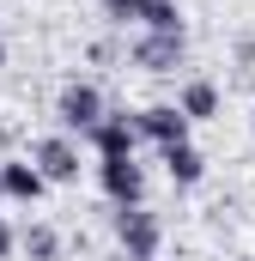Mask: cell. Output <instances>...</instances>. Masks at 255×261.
Masks as SVG:
<instances>
[{"label":"cell","instance_id":"cell-1","mask_svg":"<svg viewBox=\"0 0 255 261\" xmlns=\"http://www.w3.org/2000/svg\"><path fill=\"white\" fill-rule=\"evenodd\" d=\"M110 231H116V243H122L128 261L158 255V243H164V219H158L152 206H116V213H110Z\"/></svg>","mask_w":255,"mask_h":261},{"label":"cell","instance_id":"cell-2","mask_svg":"<svg viewBox=\"0 0 255 261\" xmlns=\"http://www.w3.org/2000/svg\"><path fill=\"white\" fill-rule=\"evenodd\" d=\"M104 116H110V103H104V91H97L91 79H67V85H61V97H55L61 134H91Z\"/></svg>","mask_w":255,"mask_h":261},{"label":"cell","instance_id":"cell-3","mask_svg":"<svg viewBox=\"0 0 255 261\" xmlns=\"http://www.w3.org/2000/svg\"><path fill=\"white\" fill-rule=\"evenodd\" d=\"M128 61L140 73H176L189 61V31H140L128 43Z\"/></svg>","mask_w":255,"mask_h":261},{"label":"cell","instance_id":"cell-4","mask_svg":"<svg viewBox=\"0 0 255 261\" xmlns=\"http://www.w3.org/2000/svg\"><path fill=\"white\" fill-rule=\"evenodd\" d=\"M97 189L110 206H146V164L140 158H97Z\"/></svg>","mask_w":255,"mask_h":261},{"label":"cell","instance_id":"cell-5","mask_svg":"<svg viewBox=\"0 0 255 261\" xmlns=\"http://www.w3.org/2000/svg\"><path fill=\"white\" fill-rule=\"evenodd\" d=\"M31 164L49 176V189H73L79 182V146H73V134H43L37 146H31Z\"/></svg>","mask_w":255,"mask_h":261},{"label":"cell","instance_id":"cell-6","mask_svg":"<svg viewBox=\"0 0 255 261\" xmlns=\"http://www.w3.org/2000/svg\"><path fill=\"white\" fill-rule=\"evenodd\" d=\"M134 128H140V140H152V146L164 152V146H183L194 122L176 110V103H146V110H134Z\"/></svg>","mask_w":255,"mask_h":261},{"label":"cell","instance_id":"cell-7","mask_svg":"<svg viewBox=\"0 0 255 261\" xmlns=\"http://www.w3.org/2000/svg\"><path fill=\"white\" fill-rule=\"evenodd\" d=\"M85 140H91L97 158H140V128H134V116H116V110L85 134Z\"/></svg>","mask_w":255,"mask_h":261},{"label":"cell","instance_id":"cell-8","mask_svg":"<svg viewBox=\"0 0 255 261\" xmlns=\"http://www.w3.org/2000/svg\"><path fill=\"white\" fill-rule=\"evenodd\" d=\"M0 189H6V200H18V206H37V200L49 195V176L31 164V158H0Z\"/></svg>","mask_w":255,"mask_h":261},{"label":"cell","instance_id":"cell-9","mask_svg":"<svg viewBox=\"0 0 255 261\" xmlns=\"http://www.w3.org/2000/svg\"><path fill=\"white\" fill-rule=\"evenodd\" d=\"M219 79H207V73H194V79H183V91H176V110L189 116V122H213L219 116Z\"/></svg>","mask_w":255,"mask_h":261},{"label":"cell","instance_id":"cell-10","mask_svg":"<svg viewBox=\"0 0 255 261\" xmlns=\"http://www.w3.org/2000/svg\"><path fill=\"white\" fill-rule=\"evenodd\" d=\"M158 164H164V176H170L176 189H194V182L207 176V158H200V146H194V140H183V146H164V152H158Z\"/></svg>","mask_w":255,"mask_h":261},{"label":"cell","instance_id":"cell-11","mask_svg":"<svg viewBox=\"0 0 255 261\" xmlns=\"http://www.w3.org/2000/svg\"><path fill=\"white\" fill-rule=\"evenodd\" d=\"M18 255H31V261H61L67 243H61V231H55L49 219H31V225L18 231Z\"/></svg>","mask_w":255,"mask_h":261},{"label":"cell","instance_id":"cell-12","mask_svg":"<svg viewBox=\"0 0 255 261\" xmlns=\"http://www.w3.org/2000/svg\"><path fill=\"white\" fill-rule=\"evenodd\" d=\"M140 31H183V6H176V0H158V6L146 12Z\"/></svg>","mask_w":255,"mask_h":261},{"label":"cell","instance_id":"cell-13","mask_svg":"<svg viewBox=\"0 0 255 261\" xmlns=\"http://www.w3.org/2000/svg\"><path fill=\"white\" fill-rule=\"evenodd\" d=\"M152 6H158V0H104V12H110V18H140V24H146V12H152Z\"/></svg>","mask_w":255,"mask_h":261},{"label":"cell","instance_id":"cell-14","mask_svg":"<svg viewBox=\"0 0 255 261\" xmlns=\"http://www.w3.org/2000/svg\"><path fill=\"white\" fill-rule=\"evenodd\" d=\"M12 255H18V225L0 219V261H12Z\"/></svg>","mask_w":255,"mask_h":261},{"label":"cell","instance_id":"cell-15","mask_svg":"<svg viewBox=\"0 0 255 261\" xmlns=\"http://www.w3.org/2000/svg\"><path fill=\"white\" fill-rule=\"evenodd\" d=\"M237 61H243V67H255V37H243V43H237Z\"/></svg>","mask_w":255,"mask_h":261},{"label":"cell","instance_id":"cell-16","mask_svg":"<svg viewBox=\"0 0 255 261\" xmlns=\"http://www.w3.org/2000/svg\"><path fill=\"white\" fill-rule=\"evenodd\" d=\"M0 73H6V37H0Z\"/></svg>","mask_w":255,"mask_h":261},{"label":"cell","instance_id":"cell-17","mask_svg":"<svg viewBox=\"0 0 255 261\" xmlns=\"http://www.w3.org/2000/svg\"><path fill=\"white\" fill-rule=\"evenodd\" d=\"M6 140H12V128H6V122H0V146H6Z\"/></svg>","mask_w":255,"mask_h":261},{"label":"cell","instance_id":"cell-18","mask_svg":"<svg viewBox=\"0 0 255 261\" xmlns=\"http://www.w3.org/2000/svg\"><path fill=\"white\" fill-rule=\"evenodd\" d=\"M249 134H255V116H249Z\"/></svg>","mask_w":255,"mask_h":261},{"label":"cell","instance_id":"cell-19","mask_svg":"<svg viewBox=\"0 0 255 261\" xmlns=\"http://www.w3.org/2000/svg\"><path fill=\"white\" fill-rule=\"evenodd\" d=\"M0 200H6V189H0Z\"/></svg>","mask_w":255,"mask_h":261},{"label":"cell","instance_id":"cell-20","mask_svg":"<svg viewBox=\"0 0 255 261\" xmlns=\"http://www.w3.org/2000/svg\"><path fill=\"white\" fill-rule=\"evenodd\" d=\"M146 261H158V255H146Z\"/></svg>","mask_w":255,"mask_h":261}]
</instances>
